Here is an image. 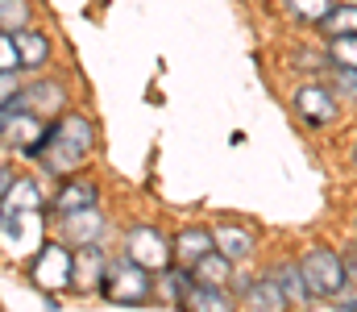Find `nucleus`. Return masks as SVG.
Segmentation results:
<instances>
[{"instance_id": "1", "label": "nucleus", "mask_w": 357, "mask_h": 312, "mask_svg": "<svg viewBox=\"0 0 357 312\" xmlns=\"http://www.w3.org/2000/svg\"><path fill=\"white\" fill-rule=\"evenodd\" d=\"M91 146H96V129L88 125V117L67 112V117H59L54 129H46V142L38 146V158L46 163V171L71 175V171L91 154Z\"/></svg>"}, {"instance_id": "2", "label": "nucleus", "mask_w": 357, "mask_h": 312, "mask_svg": "<svg viewBox=\"0 0 357 312\" xmlns=\"http://www.w3.org/2000/svg\"><path fill=\"white\" fill-rule=\"evenodd\" d=\"M100 292H104L112 304H146L150 292H154V283H150V271L125 254V262H108V267H104Z\"/></svg>"}, {"instance_id": "3", "label": "nucleus", "mask_w": 357, "mask_h": 312, "mask_svg": "<svg viewBox=\"0 0 357 312\" xmlns=\"http://www.w3.org/2000/svg\"><path fill=\"white\" fill-rule=\"evenodd\" d=\"M299 275H303L307 296H337V292L345 288V279H349V271H345L341 254H337V250H328V246L307 250V254H303V262H299Z\"/></svg>"}, {"instance_id": "4", "label": "nucleus", "mask_w": 357, "mask_h": 312, "mask_svg": "<svg viewBox=\"0 0 357 312\" xmlns=\"http://www.w3.org/2000/svg\"><path fill=\"white\" fill-rule=\"evenodd\" d=\"M33 288H42L46 296H59L71 288V250L67 246H42L33 267H29Z\"/></svg>"}, {"instance_id": "5", "label": "nucleus", "mask_w": 357, "mask_h": 312, "mask_svg": "<svg viewBox=\"0 0 357 312\" xmlns=\"http://www.w3.org/2000/svg\"><path fill=\"white\" fill-rule=\"evenodd\" d=\"M46 117L29 112V108H13L8 104V117H4V129H0V142H8L13 150L21 154H38V146L46 142Z\"/></svg>"}, {"instance_id": "6", "label": "nucleus", "mask_w": 357, "mask_h": 312, "mask_svg": "<svg viewBox=\"0 0 357 312\" xmlns=\"http://www.w3.org/2000/svg\"><path fill=\"white\" fill-rule=\"evenodd\" d=\"M125 254H129L133 262H142L146 271H162V267L175 258V254H171V242H167L158 229H150V225H142V229H133V233H129Z\"/></svg>"}, {"instance_id": "7", "label": "nucleus", "mask_w": 357, "mask_h": 312, "mask_svg": "<svg viewBox=\"0 0 357 312\" xmlns=\"http://www.w3.org/2000/svg\"><path fill=\"white\" fill-rule=\"evenodd\" d=\"M8 104H13V108H29V112H38V117H54V112L67 108V92H63L54 80H38V84H29V88H17V96Z\"/></svg>"}, {"instance_id": "8", "label": "nucleus", "mask_w": 357, "mask_h": 312, "mask_svg": "<svg viewBox=\"0 0 357 312\" xmlns=\"http://www.w3.org/2000/svg\"><path fill=\"white\" fill-rule=\"evenodd\" d=\"M63 233H67L71 242H79V246L100 242V233H104V216H100V208L88 205V208H71V212H63Z\"/></svg>"}, {"instance_id": "9", "label": "nucleus", "mask_w": 357, "mask_h": 312, "mask_svg": "<svg viewBox=\"0 0 357 312\" xmlns=\"http://www.w3.org/2000/svg\"><path fill=\"white\" fill-rule=\"evenodd\" d=\"M104 254H100V246L88 242V246H79V254H71V283L75 288H100V279H104Z\"/></svg>"}, {"instance_id": "10", "label": "nucleus", "mask_w": 357, "mask_h": 312, "mask_svg": "<svg viewBox=\"0 0 357 312\" xmlns=\"http://www.w3.org/2000/svg\"><path fill=\"white\" fill-rule=\"evenodd\" d=\"M295 108H299L307 121H316V125H324V121H333V117H337V101H333V92H328V88H320V84L299 88V92H295Z\"/></svg>"}, {"instance_id": "11", "label": "nucleus", "mask_w": 357, "mask_h": 312, "mask_svg": "<svg viewBox=\"0 0 357 312\" xmlns=\"http://www.w3.org/2000/svg\"><path fill=\"white\" fill-rule=\"evenodd\" d=\"M212 246H216L229 262H241V258L254 254V233H250L245 225H220V229H212Z\"/></svg>"}, {"instance_id": "12", "label": "nucleus", "mask_w": 357, "mask_h": 312, "mask_svg": "<svg viewBox=\"0 0 357 312\" xmlns=\"http://www.w3.org/2000/svg\"><path fill=\"white\" fill-rule=\"evenodd\" d=\"M229 275H233V262H229V258H225L216 246H212L204 258H195V262H191V279H195V283L225 288V283H229Z\"/></svg>"}, {"instance_id": "13", "label": "nucleus", "mask_w": 357, "mask_h": 312, "mask_svg": "<svg viewBox=\"0 0 357 312\" xmlns=\"http://www.w3.org/2000/svg\"><path fill=\"white\" fill-rule=\"evenodd\" d=\"M212 250V229H199V225H191V229H183L175 237V246H171V254H175L178 262H195V258H204Z\"/></svg>"}, {"instance_id": "14", "label": "nucleus", "mask_w": 357, "mask_h": 312, "mask_svg": "<svg viewBox=\"0 0 357 312\" xmlns=\"http://www.w3.org/2000/svg\"><path fill=\"white\" fill-rule=\"evenodd\" d=\"M13 42H17L21 67H42V63L50 59V42H46V34H33V29H17V34H13Z\"/></svg>"}, {"instance_id": "15", "label": "nucleus", "mask_w": 357, "mask_h": 312, "mask_svg": "<svg viewBox=\"0 0 357 312\" xmlns=\"http://www.w3.org/2000/svg\"><path fill=\"white\" fill-rule=\"evenodd\" d=\"M96 184L91 179H67L63 188H59V196H54V208L59 212H71V208H88V205H96Z\"/></svg>"}, {"instance_id": "16", "label": "nucleus", "mask_w": 357, "mask_h": 312, "mask_svg": "<svg viewBox=\"0 0 357 312\" xmlns=\"http://www.w3.org/2000/svg\"><path fill=\"white\" fill-rule=\"evenodd\" d=\"M183 309L225 312V309H229V296H225V288H212V283H191V288H187V296H183Z\"/></svg>"}, {"instance_id": "17", "label": "nucleus", "mask_w": 357, "mask_h": 312, "mask_svg": "<svg viewBox=\"0 0 357 312\" xmlns=\"http://www.w3.org/2000/svg\"><path fill=\"white\" fill-rule=\"evenodd\" d=\"M245 300H250V309H266V312L287 309V296H282V288L274 279H262V283L245 288Z\"/></svg>"}, {"instance_id": "18", "label": "nucleus", "mask_w": 357, "mask_h": 312, "mask_svg": "<svg viewBox=\"0 0 357 312\" xmlns=\"http://www.w3.org/2000/svg\"><path fill=\"white\" fill-rule=\"evenodd\" d=\"M278 288H282V296H287V304H303L307 300V288H303V275H299V267L295 262H287V267H278L274 275H270Z\"/></svg>"}, {"instance_id": "19", "label": "nucleus", "mask_w": 357, "mask_h": 312, "mask_svg": "<svg viewBox=\"0 0 357 312\" xmlns=\"http://www.w3.org/2000/svg\"><path fill=\"white\" fill-rule=\"evenodd\" d=\"M320 29L328 38H341V34H357V4H345V8H328Z\"/></svg>"}, {"instance_id": "20", "label": "nucleus", "mask_w": 357, "mask_h": 312, "mask_svg": "<svg viewBox=\"0 0 357 312\" xmlns=\"http://www.w3.org/2000/svg\"><path fill=\"white\" fill-rule=\"evenodd\" d=\"M191 283H195V279H191L187 271H167V267H162V283H158V296H162L167 304H175V309H178Z\"/></svg>"}, {"instance_id": "21", "label": "nucleus", "mask_w": 357, "mask_h": 312, "mask_svg": "<svg viewBox=\"0 0 357 312\" xmlns=\"http://www.w3.org/2000/svg\"><path fill=\"white\" fill-rule=\"evenodd\" d=\"M29 25V4L25 0H0V29L4 34H17Z\"/></svg>"}, {"instance_id": "22", "label": "nucleus", "mask_w": 357, "mask_h": 312, "mask_svg": "<svg viewBox=\"0 0 357 312\" xmlns=\"http://www.w3.org/2000/svg\"><path fill=\"white\" fill-rule=\"evenodd\" d=\"M4 200H8V208H42V192H38L33 179H13Z\"/></svg>"}, {"instance_id": "23", "label": "nucleus", "mask_w": 357, "mask_h": 312, "mask_svg": "<svg viewBox=\"0 0 357 312\" xmlns=\"http://www.w3.org/2000/svg\"><path fill=\"white\" fill-rule=\"evenodd\" d=\"M328 59H333L337 67H357V34H341V38H333Z\"/></svg>"}, {"instance_id": "24", "label": "nucleus", "mask_w": 357, "mask_h": 312, "mask_svg": "<svg viewBox=\"0 0 357 312\" xmlns=\"http://www.w3.org/2000/svg\"><path fill=\"white\" fill-rule=\"evenodd\" d=\"M287 4H291L295 17H303V21H312V25H320L324 13L333 8V0H287Z\"/></svg>"}, {"instance_id": "25", "label": "nucleus", "mask_w": 357, "mask_h": 312, "mask_svg": "<svg viewBox=\"0 0 357 312\" xmlns=\"http://www.w3.org/2000/svg\"><path fill=\"white\" fill-rule=\"evenodd\" d=\"M17 67H21L17 42H13V34H4V29H0V71H17Z\"/></svg>"}, {"instance_id": "26", "label": "nucleus", "mask_w": 357, "mask_h": 312, "mask_svg": "<svg viewBox=\"0 0 357 312\" xmlns=\"http://www.w3.org/2000/svg\"><path fill=\"white\" fill-rule=\"evenodd\" d=\"M17 88H21V84H17V75H13V71H0V104L13 101V96H17Z\"/></svg>"}, {"instance_id": "27", "label": "nucleus", "mask_w": 357, "mask_h": 312, "mask_svg": "<svg viewBox=\"0 0 357 312\" xmlns=\"http://www.w3.org/2000/svg\"><path fill=\"white\" fill-rule=\"evenodd\" d=\"M13 179H17V175H13L8 167H0V200L8 196V188H13Z\"/></svg>"}, {"instance_id": "28", "label": "nucleus", "mask_w": 357, "mask_h": 312, "mask_svg": "<svg viewBox=\"0 0 357 312\" xmlns=\"http://www.w3.org/2000/svg\"><path fill=\"white\" fill-rule=\"evenodd\" d=\"M0 229H4V205H0Z\"/></svg>"}]
</instances>
